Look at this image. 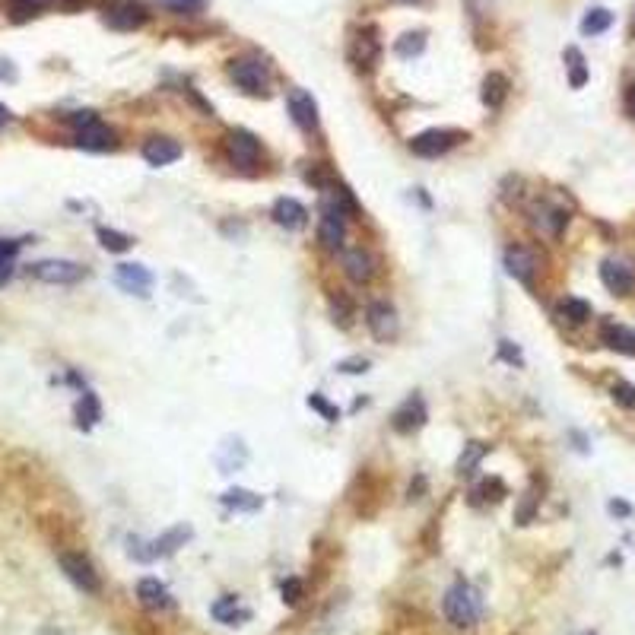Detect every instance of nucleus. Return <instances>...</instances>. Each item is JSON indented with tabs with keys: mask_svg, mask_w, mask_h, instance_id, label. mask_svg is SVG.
<instances>
[{
	"mask_svg": "<svg viewBox=\"0 0 635 635\" xmlns=\"http://www.w3.org/2000/svg\"><path fill=\"white\" fill-rule=\"evenodd\" d=\"M441 610L449 616L451 626L458 629H470L480 622L483 616V601H480V591L467 582H455L449 591H445V601H441Z\"/></svg>",
	"mask_w": 635,
	"mask_h": 635,
	"instance_id": "nucleus-1",
	"label": "nucleus"
},
{
	"mask_svg": "<svg viewBox=\"0 0 635 635\" xmlns=\"http://www.w3.org/2000/svg\"><path fill=\"white\" fill-rule=\"evenodd\" d=\"M229 77H232L235 86L245 89L248 95H264L270 86L268 64L258 58H235L232 64H229Z\"/></svg>",
	"mask_w": 635,
	"mask_h": 635,
	"instance_id": "nucleus-2",
	"label": "nucleus"
},
{
	"mask_svg": "<svg viewBox=\"0 0 635 635\" xmlns=\"http://www.w3.org/2000/svg\"><path fill=\"white\" fill-rule=\"evenodd\" d=\"M26 274L41 283H54V286H70V283H80L86 277V268L77 261H64V258H51V261L29 264Z\"/></svg>",
	"mask_w": 635,
	"mask_h": 635,
	"instance_id": "nucleus-3",
	"label": "nucleus"
},
{
	"mask_svg": "<svg viewBox=\"0 0 635 635\" xmlns=\"http://www.w3.org/2000/svg\"><path fill=\"white\" fill-rule=\"evenodd\" d=\"M102 16H105V26L118 29V32H134V29H141L150 20L147 7H143L141 0H108L105 7H102Z\"/></svg>",
	"mask_w": 635,
	"mask_h": 635,
	"instance_id": "nucleus-4",
	"label": "nucleus"
},
{
	"mask_svg": "<svg viewBox=\"0 0 635 635\" xmlns=\"http://www.w3.org/2000/svg\"><path fill=\"white\" fill-rule=\"evenodd\" d=\"M60 562V572L70 578V582L77 585L80 591H86V594H99V572H95V566L86 559L83 553H60L58 556Z\"/></svg>",
	"mask_w": 635,
	"mask_h": 635,
	"instance_id": "nucleus-5",
	"label": "nucleus"
},
{
	"mask_svg": "<svg viewBox=\"0 0 635 635\" xmlns=\"http://www.w3.org/2000/svg\"><path fill=\"white\" fill-rule=\"evenodd\" d=\"M366 324H368V331H372L375 340H395L397 331H401L397 312L388 305V302H368V308H366Z\"/></svg>",
	"mask_w": 635,
	"mask_h": 635,
	"instance_id": "nucleus-6",
	"label": "nucleus"
},
{
	"mask_svg": "<svg viewBox=\"0 0 635 635\" xmlns=\"http://www.w3.org/2000/svg\"><path fill=\"white\" fill-rule=\"evenodd\" d=\"M381 58V41L375 35V29H359L349 41V60H353L359 70H372Z\"/></svg>",
	"mask_w": 635,
	"mask_h": 635,
	"instance_id": "nucleus-7",
	"label": "nucleus"
},
{
	"mask_svg": "<svg viewBox=\"0 0 635 635\" xmlns=\"http://www.w3.org/2000/svg\"><path fill=\"white\" fill-rule=\"evenodd\" d=\"M318 239L328 251H337L343 248V239H347V222H343V210L337 207L334 201L324 204L322 210V226H318Z\"/></svg>",
	"mask_w": 635,
	"mask_h": 635,
	"instance_id": "nucleus-8",
	"label": "nucleus"
},
{
	"mask_svg": "<svg viewBox=\"0 0 635 635\" xmlns=\"http://www.w3.org/2000/svg\"><path fill=\"white\" fill-rule=\"evenodd\" d=\"M601 280H603V286H607L613 295L635 293V268L629 261H616V258L603 261L601 264Z\"/></svg>",
	"mask_w": 635,
	"mask_h": 635,
	"instance_id": "nucleus-9",
	"label": "nucleus"
},
{
	"mask_svg": "<svg viewBox=\"0 0 635 635\" xmlns=\"http://www.w3.org/2000/svg\"><path fill=\"white\" fill-rule=\"evenodd\" d=\"M461 141V134L458 131H426V134L413 137L410 141V150H413L416 156H426V159H435V156L449 153L455 143Z\"/></svg>",
	"mask_w": 635,
	"mask_h": 635,
	"instance_id": "nucleus-10",
	"label": "nucleus"
},
{
	"mask_svg": "<svg viewBox=\"0 0 635 635\" xmlns=\"http://www.w3.org/2000/svg\"><path fill=\"white\" fill-rule=\"evenodd\" d=\"M505 270L515 277V280H522L524 286H531L537 274V254L524 245H512L505 251Z\"/></svg>",
	"mask_w": 635,
	"mask_h": 635,
	"instance_id": "nucleus-11",
	"label": "nucleus"
},
{
	"mask_svg": "<svg viewBox=\"0 0 635 635\" xmlns=\"http://www.w3.org/2000/svg\"><path fill=\"white\" fill-rule=\"evenodd\" d=\"M114 283H118L124 293L147 295L150 289H153V274H150L143 264H118V270H114Z\"/></svg>",
	"mask_w": 635,
	"mask_h": 635,
	"instance_id": "nucleus-12",
	"label": "nucleus"
},
{
	"mask_svg": "<svg viewBox=\"0 0 635 635\" xmlns=\"http://www.w3.org/2000/svg\"><path fill=\"white\" fill-rule=\"evenodd\" d=\"M191 537V528H172L168 534H162L159 540L147 543V549H131L137 559L150 562V559H159V556H172L178 547H185V540Z\"/></svg>",
	"mask_w": 635,
	"mask_h": 635,
	"instance_id": "nucleus-13",
	"label": "nucleus"
},
{
	"mask_svg": "<svg viewBox=\"0 0 635 635\" xmlns=\"http://www.w3.org/2000/svg\"><path fill=\"white\" fill-rule=\"evenodd\" d=\"M229 156H232L239 166L248 168L261 159V143H258L254 134H248V131H232V134H229Z\"/></svg>",
	"mask_w": 635,
	"mask_h": 635,
	"instance_id": "nucleus-14",
	"label": "nucleus"
},
{
	"mask_svg": "<svg viewBox=\"0 0 635 635\" xmlns=\"http://www.w3.org/2000/svg\"><path fill=\"white\" fill-rule=\"evenodd\" d=\"M286 102H289V114H293V121L302 131H314L318 127V105H314V99L305 89H293Z\"/></svg>",
	"mask_w": 635,
	"mask_h": 635,
	"instance_id": "nucleus-15",
	"label": "nucleus"
},
{
	"mask_svg": "<svg viewBox=\"0 0 635 635\" xmlns=\"http://www.w3.org/2000/svg\"><path fill=\"white\" fill-rule=\"evenodd\" d=\"M531 213H534V226L549 239H559L562 229L568 226V213L562 207H553V204H537Z\"/></svg>",
	"mask_w": 635,
	"mask_h": 635,
	"instance_id": "nucleus-16",
	"label": "nucleus"
},
{
	"mask_svg": "<svg viewBox=\"0 0 635 635\" xmlns=\"http://www.w3.org/2000/svg\"><path fill=\"white\" fill-rule=\"evenodd\" d=\"M114 143H118V141H114V131L102 124V121H95V124L77 131V147L93 150V153H105V150H114Z\"/></svg>",
	"mask_w": 635,
	"mask_h": 635,
	"instance_id": "nucleus-17",
	"label": "nucleus"
},
{
	"mask_svg": "<svg viewBox=\"0 0 635 635\" xmlns=\"http://www.w3.org/2000/svg\"><path fill=\"white\" fill-rule=\"evenodd\" d=\"M137 597H141L143 607L153 610V613L172 607V594H168V588L159 582V578H141V585H137Z\"/></svg>",
	"mask_w": 635,
	"mask_h": 635,
	"instance_id": "nucleus-18",
	"label": "nucleus"
},
{
	"mask_svg": "<svg viewBox=\"0 0 635 635\" xmlns=\"http://www.w3.org/2000/svg\"><path fill=\"white\" fill-rule=\"evenodd\" d=\"M340 261H343V274H347L353 283H359V286H362V283L372 280V274H375L372 258H368V254L362 251V248H347Z\"/></svg>",
	"mask_w": 635,
	"mask_h": 635,
	"instance_id": "nucleus-19",
	"label": "nucleus"
},
{
	"mask_svg": "<svg viewBox=\"0 0 635 635\" xmlns=\"http://www.w3.org/2000/svg\"><path fill=\"white\" fill-rule=\"evenodd\" d=\"M274 222L283 229H302L308 222V210L299 201H293V197H280L274 204Z\"/></svg>",
	"mask_w": 635,
	"mask_h": 635,
	"instance_id": "nucleus-20",
	"label": "nucleus"
},
{
	"mask_svg": "<svg viewBox=\"0 0 635 635\" xmlns=\"http://www.w3.org/2000/svg\"><path fill=\"white\" fill-rule=\"evenodd\" d=\"M181 156V143L168 141V137H153V141L143 143V159L150 166H168Z\"/></svg>",
	"mask_w": 635,
	"mask_h": 635,
	"instance_id": "nucleus-21",
	"label": "nucleus"
},
{
	"mask_svg": "<svg viewBox=\"0 0 635 635\" xmlns=\"http://www.w3.org/2000/svg\"><path fill=\"white\" fill-rule=\"evenodd\" d=\"M422 422H426V404H422L420 397H407L404 407L395 413V429L397 432H413Z\"/></svg>",
	"mask_w": 635,
	"mask_h": 635,
	"instance_id": "nucleus-22",
	"label": "nucleus"
},
{
	"mask_svg": "<svg viewBox=\"0 0 635 635\" xmlns=\"http://www.w3.org/2000/svg\"><path fill=\"white\" fill-rule=\"evenodd\" d=\"M210 613H213L216 620L222 622V626H239V622H245L248 616H251V610L241 607L239 597L226 594V597H220V601H216L213 607H210Z\"/></svg>",
	"mask_w": 635,
	"mask_h": 635,
	"instance_id": "nucleus-23",
	"label": "nucleus"
},
{
	"mask_svg": "<svg viewBox=\"0 0 635 635\" xmlns=\"http://www.w3.org/2000/svg\"><path fill=\"white\" fill-rule=\"evenodd\" d=\"M601 340L607 343L610 349H616V353H635V334L629 328H622V324L607 322L601 328Z\"/></svg>",
	"mask_w": 635,
	"mask_h": 635,
	"instance_id": "nucleus-24",
	"label": "nucleus"
},
{
	"mask_svg": "<svg viewBox=\"0 0 635 635\" xmlns=\"http://www.w3.org/2000/svg\"><path fill=\"white\" fill-rule=\"evenodd\" d=\"M505 99H508V80L502 74H489L483 80V102H486V108H502Z\"/></svg>",
	"mask_w": 635,
	"mask_h": 635,
	"instance_id": "nucleus-25",
	"label": "nucleus"
},
{
	"mask_svg": "<svg viewBox=\"0 0 635 635\" xmlns=\"http://www.w3.org/2000/svg\"><path fill=\"white\" fill-rule=\"evenodd\" d=\"M99 420H102V407H99V401H95L93 391H86V395L80 397V404H77V422H80L83 429H93Z\"/></svg>",
	"mask_w": 635,
	"mask_h": 635,
	"instance_id": "nucleus-26",
	"label": "nucleus"
},
{
	"mask_svg": "<svg viewBox=\"0 0 635 635\" xmlns=\"http://www.w3.org/2000/svg\"><path fill=\"white\" fill-rule=\"evenodd\" d=\"M610 26H613V14H610V10H603V7L588 10V14H585V20H582V32L585 35H601V32H607Z\"/></svg>",
	"mask_w": 635,
	"mask_h": 635,
	"instance_id": "nucleus-27",
	"label": "nucleus"
},
{
	"mask_svg": "<svg viewBox=\"0 0 635 635\" xmlns=\"http://www.w3.org/2000/svg\"><path fill=\"white\" fill-rule=\"evenodd\" d=\"M566 64H568V83L576 89H582L588 83V68H585V58L578 48H566Z\"/></svg>",
	"mask_w": 635,
	"mask_h": 635,
	"instance_id": "nucleus-28",
	"label": "nucleus"
},
{
	"mask_svg": "<svg viewBox=\"0 0 635 635\" xmlns=\"http://www.w3.org/2000/svg\"><path fill=\"white\" fill-rule=\"evenodd\" d=\"M559 314L568 324H585L591 318V305L585 299H562L559 302Z\"/></svg>",
	"mask_w": 635,
	"mask_h": 635,
	"instance_id": "nucleus-29",
	"label": "nucleus"
},
{
	"mask_svg": "<svg viewBox=\"0 0 635 635\" xmlns=\"http://www.w3.org/2000/svg\"><path fill=\"white\" fill-rule=\"evenodd\" d=\"M99 241H102V248L105 251H127V248L134 245V239L131 235H124V232H118V229H105V226H99Z\"/></svg>",
	"mask_w": 635,
	"mask_h": 635,
	"instance_id": "nucleus-30",
	"label": "nucleus"
},
{
	"mask_svg": "<svg viewBox=\"0 0 635 635\" xmlns=\"http://www.w3.org/2000/svg\"><path fill=\"white\" fill-rule=\"evenodd\" d=\"M483 455H486V445H483V441H470V445H464V455L458 458V470H461V474H474L476 464L483 461Z\"/></svg>",
	"mask_w": 635,
	"mask_h": 635,
	"instance_id": "nucleus-31",
	"label": "nucleus"
},
{
	"mask_svg": "<svg viewBox=\"0 0 635 635\" xmlns=\"http://www.w3.org/2000/svg\"><path fill=\"white\" fill-rule=\"evenodd\" d=\"M222 505H229V508H245V512H254V508L261 505V495L248 493V489H229V493L222 495Z\"/></svg>",
	"mask_w": 635,
	"mask_h": 635,
	"instance_id": "nucleus-32",
	"label": "nucleus"
},
{
	"mask_svg": "<svg viewBox=\"0 0 635 635\" xmlns=\"http://www.w3.org/2000/svg\"><path fill=\"white\" fill-rule=\"evenodd\" d=\"M422 48H426V35H422V32H407V35H401V39H397L395 51L401 54V58H413V54H420Z\"/></svg>",
	"mask_w": 635,
	"mask_h": 635,
	"instance_id": "nucleus-33",
	"label": "nucleus"
},
{
	"mask_svg": "<svg viewBox=\"0 0 635 635\" xmlns=\"http://www.w3.org/2000/svg\"><path fill=\"white\" fill-rule=\"evenodd\" d=\"M331 314H334V322L340 324V328H349V324H353V305H349V299H343V295H334V299H331Z\"/></svg>",
	"mask_w": 635,
	"mask_h": 635,
	"instance_id": "nucleus-34",
	"label": "nucleus"
},
{
	"mask_svg": "<svg viewBox=\"0 0 635 635\" xmlns=\"http://www.w3.org/2000/svg\"><path fill=\"white\" fill-rule=\"evenodd\" d=\"M51 0H14V20H29L35 16V10L48 7Z\"/></svg>",
	"mask_w": 635,
	"mask_h": 635,
	"instance_id": "nucleus-35",
	"label": "nucleus"
},
{
	"mask_svg": "<svg viewBox=\"0 0 635 635\" xmlns=\"http://www.w3.org/2000/svg\"><path fill=\"white\" fill-rule=\"evenodd\" d=\"M610 395H613V401L620 404V407L635 410V388H632V385H629V381H616L613 391H610Z\"/></svg>",
	"mask_w": 635,
	"mask_h": 635,
	"instance_id": "nucleus-36",
	"label": "nucleus"
},
{
	"mask_svg": "<svg viewBox=\"0 0 635 635\" xmlns=\"http://www.w3.org/2000/svg\"><path fill=\"white\" fill-rule=\"evenodd\" d=\"M280 591H283V601H286V603H299V597H302V582H299V578H286Z\"/></svg>",
	"mask_w": 635,
	"mask_h": 635,
	"instance_id": "nucleus-37",
	"label": "nucleus"
},
{
	"mask_svg": "<svg viewBox=\"0 0 635 635\" xmlns=\"http://www.w3.org/2000/svg\"><path fill=\"white\" fill-rule=\"evenodd\" d=\"M308 407H314V410H318V413H324V420H331V422L337 420V410L331 407V404L324 401L322 395H312V397H308Z\"/></svg>",
	"mask_w": 635,
	"mask_h": 635,
	"instance_id": "nucleus-38",
	"label": "nucleus"
},
{
	"mask_svg": "<svg viewBox=\"0 0 635 635\" xmlns=\"http://www.w3.org/2000/svg\"><path fill=\"white\" fill-rule=\"evenodd\" d=\"M162 4L172 10H181V14H195V10L204 7V0H162Z\"/></svg>",
	"mask_w": 635,
	"mask_h": 635,
	"instance_id": "nucleus-39",
	"label": "nucleus"
},
{
	"mask_svg": "<svg viewBox=\"0 0 635 635\" xmlns=\"http://www.w3.org/2000/svg\"><path fill=\"white\" fill-rule=\"evenodd\" d=\"M70 124H74L77 127V131H83V127H89V124H95V121H99V114H95V112H74V114H70Z\"/></svg>",
	"mask_w": 635,
	"mask_h": 635,
	"instance_id": "nucleus-40",
	"label": "nucleus"
},
{
	"mask_svg": "<svg viewBox=\"0 0 635 635\" xmlns=\"http://www.w3.org/2000/svg\"><path fill=\"white\" fill-rule=\"evenodd\" d=\"M16 251H20V241H14V239H0V264H4V261H14Z\"/></svg>",
	"mask_w": 635,
	"mask_h": 635,
	"instance_id": "nucleus-41",
	"label": "nucleus"
},
{
	"mask_svg": "<svg viewBox=\"0 0 635 635\" xmlns=\"http://www.w3.org/2000/svg\"><path fill=\"white\" fill-rule=\"evenodd\" d=\"M337 368H340V372H349V375H356V372H366V368H368V359H343Z\"/></svg>",
	"mask_w": 635,
	"mask_h": 635,
	"instance_id": "nucleus-42",
	"label": "nucleus"
},
{
	"mask_svg": "<svg viewBox=\"0 0 635 635\" xmlns=\"http://www.w3.org/2000/svg\"><path fill=\"white\" fill-rule=\"evenodd\" d=\"M10 277H14V261H4L0 264V286H7Z\"/></svg>",
	"mask_w": 635,
	"mask_h": 635,
	"instance_id": "nucleus-43",
	"label": "nucleus"
},
{
	"mask_svg": "<svg viewBox=\"0 0 635 635\" xmlns=\"http://www.w3.org/2000/svg\"><path fill=\"white\" fill-rule=\"evenodd\" d=\"M626 112L635 118V80L629 83V89H626Z\"/></svg>",
	"mask_w": 635,
	"mask_h": 635,
	"instance_id": "nucleus-44",
	"label": "nucleus"
},
{
	"mask_svg": "<svg viewBox=\"0 0 635 635\" xmlns=\"http://www.w3.org/2000/svg\"><path fill=\"white\" fill-rule=\"evenodd\" d=\"M502 356H505V359H512V362H522V353H518V349H512L508 343H502Z\"/></svg>",
	"mask_w": 635,
	"mask_h": 635,
	"instance_id": "nucleus-45",
	"label": "nucleus"
},
{
	"mask_svg": "<svg viewBox=\"0 0 635 635\" xmlns=\"http://www.w3.org/2000/svg\"><path fill=\"white\" fill-rule=\"evenodd\" d=\"M610 512H613V515H629V505L626 502H610Z\"/></svg>",
	"mask_w": 635,
	"mask_h": 635,
	"instance_id": "nucleus-46",
	"label": "nucleus"
},
{
	"mask_svg": "<svg viewBox=\"0 0 635 635\" xmlns=\"http://www.w3.org/2000/svg\"><path fill=\"white\" fill-rule=\"evenodd\" d=\"M4 124H10V108L0 102V127H4Z\"/></svg>",
	"mask_w": 635,
	"mask_h": 635,
	"instance_id": "nucleus-47",
	"label": "nucleus"
},
{
	"mask_svg": "<svg viewBox=\"0 0 635 635\" xmlns=\"http://www.w3.org/2000/svg\"><path fill=\"white\" fill-rule=\"evenodd\" d=\"M58 4H64V7H77V4H83V0H58Z\"/></svg>",
	"mask_w": 635,
	"mask_h": 635,
	"instance_id": "nucleus-48",
	"label": "nucleus"
},
{
	"mask_svg": "<svg viewBox=\"0 0 635 635\" xmlns=\"http://www.w3.org/2000/svg\"><path fill=\"white\" fill-rule=\"evenodd\" d=\"M401 4H420V0H401Z\"/></svg>",
	"mask_w": 635,
	"mask_h": 635,
	"instance_id": "nucleus-49",
	"label": "nucleus"
}]
</instances>
